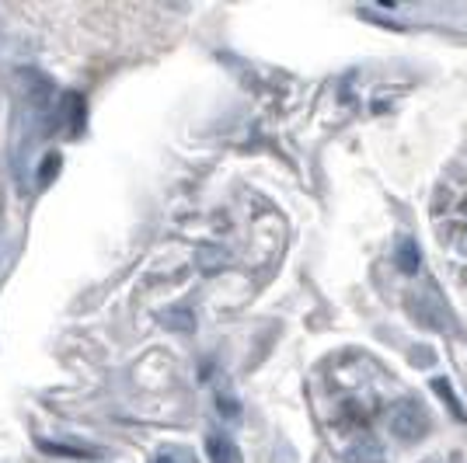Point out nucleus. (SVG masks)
<instances>
[{"label":"nucleus","mask_w":467,"mask_h":463,"mask_svg":"<svg viewBox=\"0 0 467 463\" xmlns=\"http://www.w3.org/2000/svg\"><path fill=\"white\" fill-rule=\"evenodd\" d=\"M390 432L398 439H405V442H416L429 432V414L426 408L412 401V397H405V401H398L394 408H390Z\"/></svg>","instance_id":"f257e3e1"},{"label":"nucleus","mask_w":467,"mask_h":463,"mask_svg":"<svg viewBox=\"0 0 467 463\" xmlns=\"http://www.w3.org/2000/svg\"><path fill=\"white\" fill-rule=\"evenodd\" d=\"M231 265V255H227V248H220V244H203L199 251H196V268L203 272V276H216V272H224Z\"/></svg>","instance_id":"f03ea898"},{"label":"nucleus","mask_w":467,"mask_h":463,"mask_svg":"<svg viewBox=\"0 0 467 463\" xmlns=\"http://www.w3.org/2000/svg\"><path fill=\"white\" fill-rule=\"evenodd\" d=\"M157 321L168 328V331H175V335H192L196 331V313L188 307H168L157 313Z\"/></svg>","instance_id":"7ed1b4c3"},{"label":"nucleus","mask_w":467,"mask_h":463,"mask_svg":"<svg viewBox=\"0 0 467 463\" xmlns=\"http://www.w3.org/2000/svg\"><path fill=\"white\" fill-rule=\"evenodd\" d=\"M206 453H209V463H241L237 446H234L231 439H224V436H209L206 439Z\"/></svg>","instance_id":"20e7f679"},{"label":"nucleus","mask_w":467,"mask_h":463,"mask_svg":"<svg viewBox=\"0 0 467 463\" xmlns=\"http://www.w3.org/2000/svg\"><path fill=\"white\" fill-rule=\"evenodd\" d=\"M394 261H398V268H401L405 276H416L418 265H422V255H418L416 241H401L398 251H394Z\"/></svg>","instance_id":"39448f33"},{"label":"nucleus","mask_w":467,"mask_h":463,"mask_svg":"<svg viewBox=\"0 0 467 463\" xmlns=\"http://www.w3.org/2000/svg\"><path fill=\"white\" fill-rule=\"evenodd\" d=\"M433 390H436V397H440L443 404L450 408V414L457 418V422H467V412L464 404L457 401V394H453V386H450V380H433Z\"/></svg>","instance_id":"423d86ee"},{"label":"nucleus","mask_w":467,"mask_h":463,"mask_svg":"<svg viewBox=\"0 0 467 463\" xmlns=\"http://www.w3.org/2000/svg\"><path fill=\"white\" fill-rule=\"evenodd\" d=\"M216 404H220V412H227V414H237V412H241V408H237V401H234V397H224V394L216 397Z\"/></svg>","instance_id":"0eeeda50"},{"label":"nucleus","mask_w":467,"mask_h":463,"mask_svg":"<svg viewBox=\"0 0 467 463\" xmlns=\"http://www.w3.org/2000/svg\"><path fill=\"white\" fill-rule=\"evenodd\" d=\"M42 168H46V171H42V185H46V181H50V175H52V168H60V157H50Z\"/></svg>","instance_id":"6e6552de"},{"label":"nucleus","mask_w":467,"mask_h":463,"mask_svg":"<svg viewBox=\"0 0 467 463\" xmlns=\"http://www.w3.org/2000/svg\"><path fill=\"white\" fill-rule=\"evenodd\" d=\"M154 463H175V457H157Z\"/></svg>","instance_id":"1a4fd4ad"}]
</instances>
